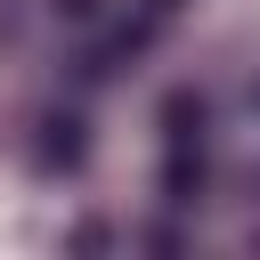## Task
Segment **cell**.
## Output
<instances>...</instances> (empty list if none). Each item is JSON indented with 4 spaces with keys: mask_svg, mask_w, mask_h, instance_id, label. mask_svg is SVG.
<instances>
[{
    "mask_svg": "<svg viewBox=\"0 0 260 260\" xmlns=\"http://www.w3.org/2000/svg\"><path fill=\"white\" fill-rule=\"evenodd\" d=\"M244 106H252V122H260V81H252V98H244Z\"/></svg>",
    "mask_w": 260,
    "mask_h": 260,
    "instance_id": "1",
    "label": "cell"
}]
</instances>
